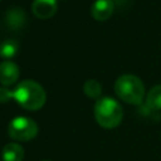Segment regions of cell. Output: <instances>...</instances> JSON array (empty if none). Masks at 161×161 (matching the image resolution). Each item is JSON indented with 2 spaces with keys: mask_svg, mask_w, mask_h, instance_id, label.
Instances as JSON below:
<instances>
[{
  "mask_svg": "<svg viewBox=\"0 0 161 161\" xmlns=\"http://www.w3.org/2000/svg\"><path fill=\"white\" fill-rule=\"evenodd\" d=\"M13 98L24 109L36 111L45 103V91L35 80L25 79L21 80L13 91Z\"/></svg>",
  "mask_w": 161,
  "mask_h": 161,
  "instance_id": "6da1fadb",
  "label": "cell"
},
{
  "mask_svg": "<svg viewBox=\"0 0 161 161\" xmlns=\"http://www.w3.org/2000/svg\"><path fill=\"white\" fill-rule=\"evenodd\" d=\"M114 92L123 102L140 106L145 98V86L142 80L133 74H123L114 82Z\"/></svg>",
  "mask_w": 161,
  "mask_h": 161,
  "instance_id": "7a4b0ae2",
  "label": "cell"
},
{
  "mask_svg": "<svg viewBox=\"0 0 161 161\" xmlns=\"http://www.w3.org/2000/svg\"><path fill=\"white\" fill-rule=\"evenodd\" d=\"M94 118L103 128L117 127L123 118L121 104L112 97H102L94 104Z\"/></svg>",
  "mask_w": 161,
  "mask_h": 161,
  "instance_id": "3957f363",
  "label": "cell"
},
{
  "mask_svg": "<svg viewBox=\"0 0 161 161\" xmlns=\"http://www.w3.org/2000/svg\"><path fill=\"white\" fill-rule=\"evenodd\" d=\"M9 136L15 141L26 142L33 140L38 133V125L28 117H15L8 126Z\"/></svg>",
  "mask_w": 161,
  "mask_h": 161,
  "instance_id": "277c9868",
  "label": "cell"
},
{
  "mask_svg": "<svg viewBox=\"0 0 161 161\" xmlns=\"http://www.w3.org/2000/svg\"><path fill=\"white\" fill-rule=\"evenodd\" d=\"M58 10V1L57 0H34L31 4L33 14L39 19H49L52 18Z\"/></svg>",
  "mask_w": 161,
  "mask_h": 161,
  "instance_id": "5b68a950",
  "label": "cell"
},
{
  "mask_svg": "<svg viewBox=\"0 0 161 161\" xmlns=\"http://www.w3.org/2000/svg\"><path fill=\"white\" fill-rule=\"evenodd\" d=\"M19 67L11 60H4L0 63V83L4 87L13 86L19 78Z\"/></svg>",
  "mask_w": 161,
  "mask_h": 161,
  "instance_id": "8992f818",
  "label": "cell"
},
{
  "mask_svg": "<svg viewBox=\"0 0 161 161\" xmlns=\"http://www.w3.org/2000/svg\"><path fill=\"white\" fill-rule=\"evenodd\" d=\"M114 3L112 0H96L92 4L91 14L98 21L107 20L114 11Z\"/></svg>",
  "mask_w": 161,
  "mask_h": 161,
  "instance_id": "52a82bcc",
  "label": "cell"
},
{
  "mask_svg": "<svg viewBox=\"0 0 161 161\" xmlns=\"http://www.w3.org/2000/svg\"><path fill=\"white\" fill-rule=\"evenodd\" d=\"M5 24L8 28L13 29V30H20L23 29L25 20H26V15L25 11L21 8L14 6V8H9L5 13Z\"/></svg>",
  "mask_w": 161,
  "mask_h": 161,
  "instance_id": "ba28073f",
  "label": "cell"
},
{
  "mask_svg": "<svg viewBox=\"0 0 161 161\" xmlns=\"http://www.w3.org/2000/svg\"><path fill=\"white\" fill-rule=\"evenodd\" d=\"M1 157L4 161H23L24 150L18 143H8L3 147Z\"/></svg>",
  "mask_w": 161,
  "mask_h": 161,
  "instance_id": "9c48e42d",
  "label": "cell"
},
{
  "mask_svg": "<svg viewBox=\"0 0 161 161\" xmlns=\"http://www.w3.org/2000/svg\"><path fill=\"white\" fill-rule=\"evenodd\" d=\"M146 106L156 112L161 111V84L153 86L146 94Z\"/></svg>",
  "mask_w": 161,
  "mask_h": 161,
  "instance_id": "30bf717a",
  "label": "cell"
},
{
  "mask_svg": "<svg viewBox=\"0 0 161 161\" xmlns=\"http://www.w3.org/2000/svg\"><path fill=\"white\" fill-rule=\"evenodd\" d=\"M19 50V43L14 39H5L0 44V57L4 59H11Z\"/></svg>",
  "mask_w": 161,
  "mask_h": 161,
  "instance_id": "8fae6325",
  "label": "cell"
},
{
  "mask_svg": "<svg viewBox=\"0 0 161 161\" xmlns=\"http://www.w3.org/2000/svg\"><path fill=\"white\" fill-rule=\"evenodd\" d=\"M83 92L86 93L87 97L93 98V99H99L101 93H102V86L98 80L96 79H88L83 84Z\"/></svg>",
  "mask_w": 161,
  "mask_h": 161,
  "instance_id": "7c38bea8",
  "label": "cell"
},
{
  "mask_svg": "<svg viewBox=\"0 0 161 161\" xmlns=\"http://www.w3.org/2000/svg\"><path fill=\"white\" fill-rule=\"evenodd\" d=\"M13 98V91L6 87H0V103H8Z\"/></svg>",
  "mask_w": 161,
  "mask_h": 161,
  "instance_id": "4fadbf2b",
  "label": "cell"
},
{
  "mask_svg": "<svg viewBox=\"0 0 161 161\" xmlns=\"http://www.w3.org/2000/svg\"><path fill=\"white\" fill-rule=\"evenodd\" d=\"M0 1H1V0H0Z\"/></svg>",
  "mask_w": 161,
  "mask_h": 161,
  "instance_id": "5bb4252c",
  "label": "cell"
}]
</instances>
